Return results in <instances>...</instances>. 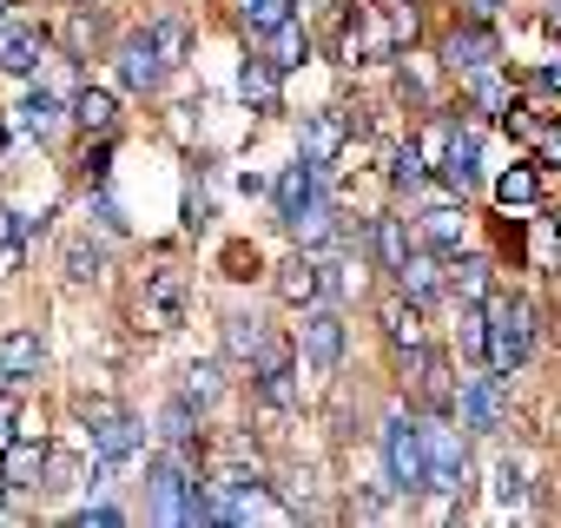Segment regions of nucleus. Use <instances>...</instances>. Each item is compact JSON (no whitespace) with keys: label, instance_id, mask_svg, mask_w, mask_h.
Masks as SVG:
<instances>
[{"label":"nucleus","instance_id":"f257e3e1","mask_svg":"<svg viewBox=\"0 0 561 528\" xmlns=\"http://www.w3.org/2000/svg\"><path fill=\"white\" fill-rule=\"evenodd\" d=\"M146 489H152V515L159 521H211V482H198V469L185 462V443L152 456Z\"/></svg>","mask_w":561,"mask_h":528},{"label":"nucleus","instance_id":"f03ea898","mask_svg":"<svg viewBox=\"0 0 561 528\" xmlns=\"http://www.w3.org/2000/svg\"><path fill=\"white\" fill-rule=\"evenodd\" d=\"M383 469H390V489H403V495L430 489V436H423V423L403 416V410L383 423Z\"/></svg>","mask_w":561,"mask_h":528},{"label":"nucleus","instance_id":"7ed1b4c3","mask_svg":"<svg viewBox=\"0 0 561 528\" xmlns=\"http://www.w3.org/2000/svg\"><path fill=\"white\" fill-rule=\"evenodd\" d=\"M528 351H535V311H528V298H495L489 305V370L508 377Z\"/></svg>","mask_w":561,"mask_h":528},{"label":"nucleus","instance_id":"20e7f679","mask_svg":"<svg viewBox=\"0 0 561 528\" xmlns=\"http://www.w3.org/2000/svg\"><path fill=\"white\" fill-rule=\"evenodd\" d=\"M423 436H430V489L456 502V495L469 489V449H462V429L436 410V423H423Z\"/></svg>","mask_w":561,"mask_h":528},{"label":"nucleus","instance_id":"39448f33","mask_svg":"<svg viewBox=\"0 0 561 528\" xmlns=\"http://www.w3.org/2000/svg\"><path fill=\"white\" fill-rule=\"evenodd\" d=\"M456 410H462V429H502V416H508L502 370H489V377H462V390H456Z\"/></svg>","mask_w":561,"mask_h":528},{"label":"nucleus","instance_id":"423d86ee","mask_svg":"<svg viewBox=\"0 0 561 528\" xmlns=\"http://www.w3.org/2000/svg\"><path fill=\"white\" fill-rule=\"evenodd\" d=\"M113 60H119V80H126L133 93H159V80L172 73V60L159 54V41H152V34H126Z\"/></svg>","mask_w":561,"mask_h":528},{"label":"nucleus","instance_id":"0eeeda50","mask_svg":"<svg viewBox=\"0 0 561 528\" xmlns=\"http://www.w3.org/2000/svg\"><path fill=\"white\" fill-rule=\"evenodd\" d=\"M436 172H443V185H449L456 198H469V192L482 185V133H476V126H456V133H449V152H443Z\"/></svg>","mask_w":561,"mask_h":528},{"label":"nucleus","instance_id":"6e6552de","mask_svg":"<svg viewBox=\"0 0 561 528\" xmlns=\"http://www.w3.org/2000/svg\"><path fill=\"white\" fill-rule=\"evenodd\" d=\"M47 436L41 429H27V436H14L8 449H0V482L8 489H41V475H47Z\"/></svg>","mask_w":561,"mask_h":528},{"label":"nucleus","instance_id":"1a4fd4ad","mask_svg":"<svg viewBox=\"0 0 561 528\" xmlns=\"http://www.w3.org/2000/svg\"><path fill=\"white\" fill-rule=\"evenodd\" d=\"M495 54H502V47H495V34H489V21H469V27H456V34H449V47H443V67L469 80V73H482V67H495Z\"/></svg>","mask_w":561,"mask_h":528},{"label":"nucleus","instance_id":"9d476101","mask_svg":"<svg viewBox=\"0 0 561 528\" xmlns=\"http://www.w3.org/2000/svg\"><path fill=\"white\" fill-rule=\"evenodd\" d=\"M305 357L318 370H337V357H344V318L331 305H305Z\"/></svg>","mask_w":561,"mask_h":528},{"label":"nucleus","instance_id":"9b49d317","mask_svg":"<svg viewBox=\"0 0 561 528\" xmlns=\"http://www.w3.org/2000/svg\"><path fill=\"white\" fill-rule=\"evenodd\" d=\"M179 311H185V285H179L172 272H152V285H146V298H139V324H146V331H172Z\"/></svg>","mask_w":561,"mask_h":528},{"label":"nucleus","instance_id":"f8f14e48","mask_svg":"<svg viewBox=\"0 0 561 528\" xmlns=\"http://www.w3.org/2000/svg\"><path fill=\"white\" fill-rule=\"evenodd\" d=\"M277 93H285V67H277V60H264V54H257V60H244V67H238V100H244L251 113H271V106H277Z\"/></svg>","mask_w":561,"mask_h":528},{"label":"nucleus","instance_id":"ddd939ff","mask_svg":"<svg viewBox=\"0 0 561 528\" xmlns=\"http://www.w3.org/2000/svg\"><path fill=\"white\" fill-rule=\"evenodd\" d=\"M344 146H351V119H344V113H311V119H305V152H298V159L331 165Z\"/></svg>","mask_w":561,"mask_h":528},{"label":"nucleus","instance_id":"4468645a","mask_svg":"<svg viewBox=\"0 0 561 528\" xmlns=\"http://www.w3.org/2000/svg\"><path fill=\"white\" fill-rule=\"evenodd\" d=\"M47 60V34L41 27H8L0 21V73H34Z\"/></svg>","mask_w":561,"mask_h":528},{"label":"nucleus","instance_id":"2eb2a0df","mask_svg":"<svg viewBox=\"0 0 561 528\" xmlns=\"http://www.w3.org/2000/svg\"><path fill=\"white\" fill-rule=\"evenodd\" d=\"M318 172H324V165H311V159H298V165H285V172H277V185H271V198H277V218H298V211L318 198Z\"/></svg>","mask_w":561,"mask_h":528},{"label":"nucleus","instance_id":"dca6fc26","mask_svg":"<svg viewBox=\"0 0 561 528\" xmlns=\"http://www.w3.org/2000/svg\"><path fill=\"white\" fill-rule=\"evenodd\" d=\"M397 285H403V298L430 305V298L449 285V272H443V257H436V251H410V257H403V272H397Z\"/></svg>","mask_w":561,"mask_h":528},{"label":"nucleus","instance_id":"f3484780","mask_svg":"<svg viewBox=\"0 0 561 528\" xmlns=\"http://www.w3.org/2000/svg\"><path fill=\"white\" fill-rule=\"evenodd\" d=\"M67 119H73V106H60V100H54L47 87L21 100V133H34L41 146H47V139H60V126H67Z\"/></svg>","mask_w":561,"mask_h":528},{"label":"nucleus","instance_id":"a211bd4d","mask_svg":"<svg viewBox=\"0 0 561 528\" xmlns=\"http://www.w3.org/2000/svg\"><path fill=\"white\" fill-rule=\"evenodd\" d=\"M93 449H100V469H113V462H126V456L139 449V423H133V416H113V410H100V429H93Z\"/></svg>","mask_w":561,"mask_h":528},{"label":"nucleus","instance_id":"6ab92c4d","mask_svg":"<svg viewBox=\"0 0 561 528\" xmlns=\"http://www.w3.org/2000/svg\"><path fill=\"white\" fill-rule=\"evenodd\" d=\"M113 119H119L113 93H100V87H80V93H73V126H80L87 139H113Z\"/></svg>","mask_w":561,"mask_h":528},{"label":"nucleus","instance_id":"aec40b11","mask_svg":"<svg viewBox=\"0 0 561 528\" xmlns=\"http://www.w3.org/2000/svg\"><path fill=\"white\" fill-rule=\"evenodd\" d=\"M277 298H285V305H318V298H324V272H318V257H291L285 272H277Z\"/></svg>","mask_w":561,"mask_h":528},{"label":"nucleus","instance_id":"412c9836","mask_svg":"<svg viewBox=\"0 0 561 528\" xmlns=\"http://www.w3.org/2000/svg\"><path fill=\"white\" fill-rule=\"evenodd\" d=\"M225 351H231L238 364H251V357H257V364L285 357V351H277V344L264 337V324H257V318H231V324H225Z\"/></svg>","mask_w":561,"mask_h":528},{"label":"nucleus","instance_id":"4be33fe9","mask_svg":"<svg viewBox=\"0 0 561 528\" xmlns=\"http://www.w3.org/2000/svg\"><path fill=\"white\" fill-rule=\"evenodd\" d=\"M34 370H41V337L34 331H8V337H0V377L27 383Z\"/></svg>","mask_w":561,"mask_h":528},{"label":"nucleus","instance_id":"5701e85b","mask_svg":"<svg viewBox=\"0 0 561 528\" xmlns=\"http://www.w3.org/2000/svg\"><path fill=\"white\" fill-rule=\"evenodd\" d=\"M257 403H271V410H291V403H298V370H291V357L257 364Z\"/></svg>","mask_w":561,"mask_h":528},{"label":"nucleus","instance_id":"b1692460","mask_svg":"<svg viewBox=\"0 0 561 528\" xmlns=\"http://www.w3.org/2000/svg\"><path fill=\"white\" fill-rule=\"evenodd\" d=\"M285 225H291V238H298L305 251H324V244L337 238V218H331V205H324V192H318V198H311V205H305L298 218H285Z\"/></svg>","mask_w":561,"mask_h":528},{"label":"nucleus","instance_id":"393cba45","mask_svg":"<svg viewBox=\"0 0 561 528\" xmlns=\"http://www.w3.org/2000/svg\"><path fill=\"white\" fill-rule=\"evenodd\" d=\"M264 60H277V67H285V73H291V67H305V60H311V34H305L298 21H285V27H271V34H264Z\"/></svg>","mask_w":561,"mask_h":528},{"label":"nucleus","instance_id":"a878e982","mask_svg":"<svg viewBox=\"0 0 561 528\" xmlns=\"http://www.w3.org/2000/svg\"><path fill=\"white\" fill-rule=\"evenodd\" d=\"M383 331H390L397 351H416V344H423V305H416V298H390V305H383Z\"/></svg>","mask_w":561,"mask_h":528},{"label":"nucleus","instance_id":"bb28decb","mask_svg":"<svg viewBox=\"0 0 561 528\" xmlns=\"http://www.w3.org/2000/svg\"><path fill=\"white\" fill-rule=\"evenodd\" d=\"M449 291H456L462 305H482V298H489V264H482V257L449 251Z\"/></svg>","mask_w":561,"mask_h":528},{"label":"nucleus","instance_id":"cd10ccee","mask_svg":"<svg viewBox=\"0 0 561 528\" xmlns=\"http://www.w3.org/2000/svg\"><path fill=\"white\" fill-rule=\"evenodd\" d=\"M541 198V172L535 165H508L502 179H495V205L502 211H522V205H535Z\"/></svg>","mask_w":561,"mask_h":528},{"label":"nucleus","instance_id":"c85d7f7f","mask_svg":"<svg viewBox=\"0 0 561 528\" xmlns=\"http://www.w3.org/2000/svg\"><path fill=\"white\" fill-rule=\"evenodd\" d=\"M370 251L383 272H403V257H410V238H403V218H377L370 225Z\"/></svg>","mask_w":561,"mask_h":528},{"label":"nucleus","instance_id":"c756f323","mask_svg":"<svg viewBox=\"0 0 561 528\" xmlns=\"http://www.w3.org/2000/svg\"><path fill=\"white\" fill-rule=\"evenodd\" d=\"M238 14H244V27L264 41L271 27H285V21H298V0H238Z\"/></svg>","mask_w":561,"mask_h":528},{"label":"nucleus","instance_id":"7c9ffc66","mask_svg":"<svg viewBox=\"0 0 561 528\" xmlns=\"http://www.w3.org/2000/svg\"><path fill=\"white\" fill-rule=\"evenodd\" d=\"M469 100H476V113H508V106H515V93H508V80H502L495 67L469 73Z\"/></svg>","mask_w":561,"mask_h":528},{"label":"nucleus","instance_id":"2f4dec72","mask_svg":"<svg viewBox=\"0 0 561 528\" xmlns=\"http://www.w3.org/2000/svg\"><path fill=\"white\" fill-rule=\"evenodd\" d=\"M423 238H430L436 251H456V244H462V205H430V211H423Z\"/></svg>","mask_w":561,"mask_h":528},{"label":"nucleus","instance_id":"473e14b6","mask_svg":"<svg viewBox=\"0 0 561 528\" xmlns=\"http://www.w3.org/2000/svg\"><path fill=\"white\" fill-rule=\"evenodd\" d=\"M146 34H152V41H159V54H165V60H172V67H179V60H185V54H192V27H185V21H172V14H165V21H152V27H146Z\"/></svg>","mask_w":561,"mask_h":528},{"label":"nucleus","instance_id":"72a5a7b5","mask_svg":"<svg viewBox=\"0 0 561 528\" xmlns=\"http://www.w3.org/2000/svg\"><path fill=\"white\" fill-rule=\"evenodd\" d=\"M198 397H172L165 403V443H192V429H198Z\"/></svg>","mask_w":561,"mask_h":528},{"label":"nucleus","instance_id":"f704fd0d","mask_svg":"<svg viewBox=\"0 0 561 528\" xmlns=\"http://www.w3.org/2000/svg\"><path fill=\"white\" fill-rule=\"evenodd\" d=\"M423 165H430V159H423V146L410 139V146L390 159V185H397V192H416V185H423Z\"/></svg>","mask_w":561,"mask_h":528},{"label":"nucleus","instance_id":"c9c22d12","mask_svg":"<svg viewBox=\"0 0 561 528\" xmlns=\"http://www.w3.org/2000/svg\"><path fill=\"white\" fill-rule=\"evenodd\" d=\"M456 337H462V357H489V311H482V305H469V311H462V324H456Z\"/></svg>","mask_w":561,"mask_h":528},{"label":"nucleus","instance_id":"e433bc0d","mask_svg":"<svg viewBox=\"0 0 561 528\" xmlns=\"http://www.w3.org/2000/svg\"><path fill=\"white\" fill-rule=\"evenodd\" d=\"M535 264H541V272L561 264V225L554 218H541V231H535Z\"/></svg>","mask_w":561,"mask_h":528},{"label":"nucleus","instance_id":"4c0bfd02","mask_svg":"<svg viewBox=\"0 0 561 528\" xmlns=\"http://www.w3.org/2000/svg\"><path fill=\"white\" fill-rule=\"evenodd\" d=\"M218 390H225V383H218V364H192V370H185V397H198V403H211Z\"/></svg>","mask_w":561,"mask_h":528},{"label":"nucleus","instance_id":"58836bf2","mask_svg":"<svg viewBox=\"0 0 561 528\" xmlns=\"http://www.w3.org/2000/svg\"><path fill=\"white\" fill-rule=\"evenodd\" d=\"M100 264H106L100 251H87V244H67V278H73V285H87V278H100Z\"/></svg>","mask_w":561,"mask_h":528},{"label":"nucleus","instance_id":"ea45409f","mask_svg":"<svg viewBox=\"0 0 561 528\" xmlns=\"http://www.w3.org/2000/svg\"><path fill=\"white\" fill-rule=\"evenodd\" d=\"M495 502H502V508L522 502V469H515V462H495Z\"/></svg>","mask_w":561,"mask_h":528},{"label":"nucleus","instance_id":"a19ab883","mask_svg":"<svg viewBox=\"0 0 561 528\" xmlns=\"http://www.w3.org/2000/svg\"><path fill=\"white\" fill-rule=\"evenodd\" d=\"M73 521H80V528H119V521H126V515H119V508H113V502H87V508H80V515H73Z\"/></svg>","mask_w":561,"mask_h":528},{"label":"nucleus","instance_id":"79ce46f5","mask_svg":"<svg viewBox=\"0 0 561 528\" xmlns=\"http://www.w3.org/2000/svg\"><path fill=\"white\" fill-rule=\"evenodd\" d=\"M449 133H456V126H449V119H436V126L416 139V146H423V159H436V165H443V152H449Z\"/></svg>","mask_w":561,"mask_h":528},{"label":"nucleus","instance_id":"37998d69","mask_svg":"<svg viewBox=\"0 0 561 528\" xmlns=\"http://www.w3.org/2000/svg\"><path fill=\"white\" fill-rule=\"evenodd\" d=\"M106 165H113V146L100 139V146H93V152L80 159V172H87V185H106Z\"/></svg>","mask_w":561,"mask_h":528},{"label":"nucleus","instance_id":"c03bdc74","mask_svg":"<svg viewBox=\"0 0 561 528\" xmlns=\"http://www.w3.org/2000/svg\"><path fill=\"white\" fill-rule=\"evenodd\" d=\"M14 423H21V397H8V390H0V449H8V443L21 436Z\"/></svg>","mask_w":561,"mask_h":528},{"label":"nucleus","instance_id":"a18cd8bd","mask_svg":"<svg viewBox=\"0 0 561 528\" xmlns=\"http://www.w3.org/2000/svg\"><path fill=\"white\" fill-rule=\"evenodd\" d=\"M0 244H21V225H14V211L0 205Z\"/></svg>","mask_w":561,"mask_h":528},{"label":"nucleus","instance_id":"49530a36","mask_svg":"<svg viewBox=\"0 0 561 528\" xmlns=\"http://www.w3.org/2000/svg\"><path fill=\"white\" fill-rule=\"evenodd\" d=\"M535 146H541V159H548V165H561V133H541Z\"/></svg>","mask_w":561,"mask_h":528},{"label":"nucleus","instance_id":"de8ad7c7","mask_svg":"<svg viewBox=\"0 0 561 528\" xmlns=\"http://www.w3.org/2000/svg\"><path fill=\"white\" fill-rule=\"evenodd\" d=\"M495 8H502V0H462V14H469V21H489Z\"/></svg>","mask_w":561,"mask_h":528},{"label":"nucleus","instance_id":"09e8293b","mask_svg":"<svg viewBox=\"0 0 561 528\" xmlns=\"http://www.w3.org/2000/svg\"><path fill=\"white\" fill-rule=\"evenodd\" d=\"M548 34H561V0H554V8H548Z\"/></svg>","mask_w":561,"mask_h":528},{"label":"nucleus","instance_id":"8fccbe9b","mask_svg":"<svg viewBox=\"0 0 561 528\" xmlns=\"http://www.w3.org/2000/svg\"><path fill=\"white\" fill-rule=\"evenodd\" d=\"M0 21H8V0H0Z\"/></svg>","mask_w":561,"mask_h":528}]
</instances>
